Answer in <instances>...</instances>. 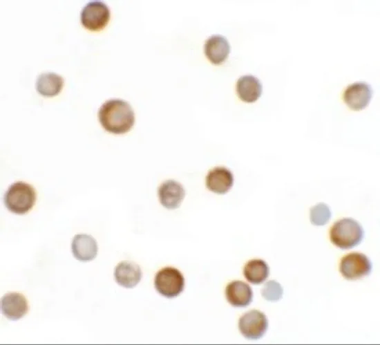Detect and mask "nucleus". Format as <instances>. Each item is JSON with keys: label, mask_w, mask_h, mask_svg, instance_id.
<instances>
[{"label": "nucleus", "mask_w": 380, "mask_h": 345, "mask_svg": "<svg viewBox=\"0 0 380 345\" xmlns=\"http://www.w3.org/2000/svg\"><path fill=\"white\" fill-rule=\"evenodd\" d=\"M98 118L104 129L114 134L129 131L135 122V115L131 105L120 99L105 102L99 110Z\"/></svg>", "instance_id": "1"}, {"label": "nucleus", "mask_w": 380, "mask_h": 345, "mask_svg": "<svg viewBox=\"0 0 380 345\" xmlns=\"http://www.w3.org/2000/svg\"><path fill=\"white\" fill-rule=\"evenodd\" d=\"M363 236L362 226L352 218H343L336 221L330 231V241L341 249H350L357 246Z\"/></svg>", "instance_id": "2"}, {"label": "nucleus", "mask_w": 380, "mask_h": 345, "mask_svg": "<svg viewBox=\"0 0 380 345\" xmlns=\"http://www.w3.org/2000/svg\"><path fill=\"white\" fill-rule=\"evenodd\" d=\"M3 200L8 210L15 214H23L33 207L36 201V193L30 185L19 181L8 187Z\"/></svg>", "instance_id": "3"}, {"label": "nucleus", "mask_w": 380, "mask_h": 345, "mask_svg": "<svg viewBox=\"0 0 380 345\" xmlns=\"http://www.w3.org/2000/svg\"><path fill=\"white\" fill-rule=\"evenodd\" d=\"M154 285L160 295L167 298H173L182 292L184 278L178 269L165 267L156 273Z\"/></svg>", "instance_id": "4"}, {"label": "nucleus", "mask_w": 380, "mask_h": 345, "mask_svg": "<svg viewBox=\"0 0 380 345\" xmlns=\"http://www.w3.org/2000/svg\"><path fill=\"white\" fill-rule=\"evenodd\" d=\"M372 263L366 255L360 252H351L344 256L339 264V270L346 279L355 280L368 275Z\"/></svg>", "instance_id": "5"}, {"label": "nucleus", "mask_w": 380, "mask_h": 345, "mask_svg": "<svg viewBox=\"0 0 380 345\" xmlns=\"http://www.w3.org/2000/svg\"><path fill=\"white\" fill-rule=\"evenodd\" d=\"M110 19L108 6L99 1L88 2L81 12L82 24L88 30L98 31L103 29Z\"/></svg>", "instance_id": "6"}, {"label": "nucleus", "mask_w": 380, "mask_h": 345, "mask_svg": "<svg viewBox=\"0 0 380 345\" xmlns=\"http://www.w3.org/2000/svg\"><path fill=\"white\" fill-rule=\"evenodd\" d=\"M268 321L265 315L257 310L245 313L239 319L238 328L241 334L247 339L262 337L267 330Z\"/></svg>", "instance_id": "7"}, {"label": "nucleus", "mask_w": 380, "mask_h": 345, "mask_svg": "<svg viewBox=\"0 0 380 345\" xmlns=\"http://www.w3.org/2000/svg\"><path fill=\"white\" fill-rule=\"evenodd\" d=\"M372 95L370 84L364 82H357L349 85L343 93V100L352 110L365 109L369 104Z\"/></svg>", "instance_id": "8"}, {"label": "nucleus", "mask_w": 380, "mask_h": 345, "mask_svg": "<svg viewBox=\"0 0 380 345\" xmlns=\"http://www.w3.org/2000/svg\"><path fill=\"white\" fill-rule=\"evenodd\" d=\"M26 297L19 292H8L1 299V310L10 320H18L28 312Z\"/></svg>", "instance_id": "9"}, {"label": "nucleus", "mask_w": 380, "mask_h": 345, "mask_svg": "<svg viewBox=\"0 0 380 345\" xmlns=\"http://www.w3.org/2000/svg\"><path fill=\"white\" fill-rule=\"evenodd\" d=\"M185 195L182 185L173 180L164 181L158 188V197L160 203L165 208H178Z\"/></svg>", "instance_id": "10"}, {"label": "nucleus", "mask_w": 380, "mask_h": 345, "mask_svg": "<svg viewBox=\"0 0 380 345\" xmlns=\"http://www.w3.org/2000/svg\"><path fill=\"white\" fill-rule=\"evenodd\" d=\"M234 176L230 170L224 167L211 169L206 176V186L216 194L227 193L233 186Z\"/></svg>", "instance_id": "11"}, {"label": "nucleus", "mask_w": 380, "mask_h": 345, "mask_svg": "<svg viewBox=\"0 0 380 345\" xmlns=\"http://www.w3.org/2000/svg\"><path fill=\"white\" fill-rule=\"evenodd\" d=\"M116 282L126 288L135 287L141 280L142 270L140 266L132 261H122L114 270Z\"/></svg>", "instance_id": "12"}, {"label": "nucleus", "mask_w": 380, "mask_h": 345, "mask_svg": "<svg viewBox=\"0 0 380 345\" xmlns=\"http://www.w3.org/2000/svg\"><path fill=\"white\" fill-rule=\"evenodd\" d=\"M230 52L227 39L220 35L209 37L205 44V54L214 64H220L225 61Z\"/></svg>", "instance_id": "13"}, {"label": "nucleus", "mask_w": 380, "mask_h": 345, "mask_svg": "<svg viewBox=\"0 0 380 345\" xmlns=\"http://www.w3.org/2000/svg\"><path fill=\"white\" fill-rule=\"evenodd\" d=\"M225 295L228 302L233 306L245 307L252 301L253 291L247 283L236 280L228 283Z\"/></svg>", "instance_id": "14"}, {"label": "nucleus", "mask_w": 380, "mask_h": 345, "mask_svg": "<svg viewBox=\"0 0 380 345\" xmlns=\"http://www.w3.org/2000/svg\"><path fill=\"white\" fill-rule=\"evenodd\" d=\"M74 257L80 261L93 260L97 253V244L95 239L86 234H77L71 243Z\"/></svg>", "instance_id": "15"}, {"label": "nucleus", "mask_w": 380, "mask_h": 345, "mask_svg": "<svg viewBox=\"0 0 380 345\" xmlns=\"http://www.w3.org/2000/svg\"><path fill=\"white\" fill-rule=\"evenodd\" d=\"M236 92L243 102H256L262 93V84L254 75H247L240 77L236 83Z\"/></svg>", "instance_id": "16"}, {"label": "nucleus", "mask_w": 380, "mask_h": 345, "mask_svg": "<svg viewBox=\"0 0 380 345\" xmlns=\"http://www.w3.org/2000/svg\"><path fill=\"white\" fill-rule=\"evenodd\" d=\"M64 84L63 78L54 73H47L40 75L36 82V88L39 94L45 97L57 95Z\"/></svg>", "instance_id": "17"}, {"label": "nucleus", "mask_w": 380, "mask_h": 345, "mask_svg": "<svg viewBox=\"0 0 380 345\" xmlns=\"http://www.w3.org/2000/svg\"><path fill=\"white\" fill-rule=\"evenodd\" d=\"M269 268L267 263L262 259H254L249 261L243 269L246 279L253 284H260L268 277Z\"/></svg>", "instance_id": "18"}, {"label": "nucleus", "mask_w": 380, "mask_h": 345, "mask_svg": "<svg viewBox=\"0 0 380 345\" xmlns=\"http://www.w3.org/2000/svg\"><path fill=\"white\" fill-rule=\"evenodd\" d=\"M331 216V211L325 203H319L310 209V221L315 225H325Z\"/></svg>", "instance_id": "19"}, {"label": "nucleus", "mask_w": 380, "mask_h": 345, "mask_svg": "<svg viewBox=\"0 0 380 345\" xmlns=\"http://www.w3.org/2000/svg\"><path fill=\"white\" fill-rule=\"evenodd\" d=\"M261 293L266 300L276 301L282 298L283 290L279 283L274 280H269L263 286Z\"/></svg>", "instance_id": "20"}]
</instances>
